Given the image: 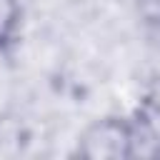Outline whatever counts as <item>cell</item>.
<instances>
[{
	"instance_id": "obj_2",
	"label": "cell",
	"mask_w": 160,
	"mask_h": 160,
	"mask_svg": "<svg viewBox=\"0 0 160 160\" xmlns=\"http://www.w3.org/2000/svg\"><path fill=\"white\" fill-rule=\"evenodd\" d=\"M20 2L18 0H0V50L15 42L18 30H20Z\"/></svg>"
},
{
	"instance_id": "obj_1",
	"label": "cell",
	"mask_w": 160,
	"mask_h": 160,
	"mask_svg": "<svg viewBox=\"0 0 160 160\" xmlns=\"http://www.w3.org/2000/svg\"><path fill=\"white\" fill-rule=\"evenodd\" d=\"M132 120L110 115L82 130L78 155L85 160H128L132 158Z\"/></svg>"
},
{
	"instance_id": "obj_3",
	"label": "cell",
	"mask_w": 160,
	"mask_h": 160,
	"mask_svg": "<svg viewBox=\"0 0 160 160\" xmlns=\"http://www.w3.org/2000/svg\"><path fill=\"white\" fill-rule=\"evenodd\" d=\"M138 10L142 20H148L150 25H160V0H138Z\"/></svg>"
}]
</instances>
